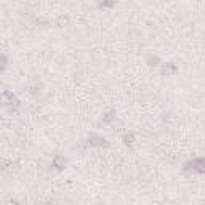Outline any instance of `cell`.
<instances>
[{"instance_id": "6da1fadb", "label": "cell", "mask_w": 205, "mask_h": 205, "mask_svg": "<svg viewBox=\"0 0 205 205\" xmlns=\"http://www.w3.org/2000/svg\"><path fill=\"white\" fill-rule=\"evenodd\" d=\"M194 165H196V168L199 170V172H205V159L196 160V162H194Z\"/></svg>"}, {"instance_id": "7a4b0ae2", "label": "cell", "mask_w": 205, "mask_h": 205, "mask_svg": "<svg viewBox=\"0 0 205 205\" xmlns=\"http://www.w3.org/2000/svg\"><path fill=\"white\" fill-rule=\"evenodd\" d=\"M175 71H176V67L173 66V64H165V66H163V71H162V72H163V74H173Z\"/></svg>"}, {"instance_id": "277c9868", "label": "cell", "mask_w": 205, "mask_h": 205, "mask_svg": "<svg viewBox=\"0 0 205 205\" xmlns=\"http://www.w3.org/2000/svg\"><path fill=\"white\" fill-rule=\"evenodd\" d=\"M125 143H130V144H131L133 143V136L130 135V136H125Z\"/></svg>"}, {"instance_id": "3957f363", "label": "cell", "mask_w": 205, "mask_h": 205, "mask_svg": "<svg viewBox=\"0 0 205 205\" xmlns=\"http://www.w3.org/2000/svg\"><path fill=\"white\" fill-rule=\"evenodd\" d=\"M54 167L63 168V167H64V159H63V157H56V159H54Z\"/></svg>"}]
</instances>
